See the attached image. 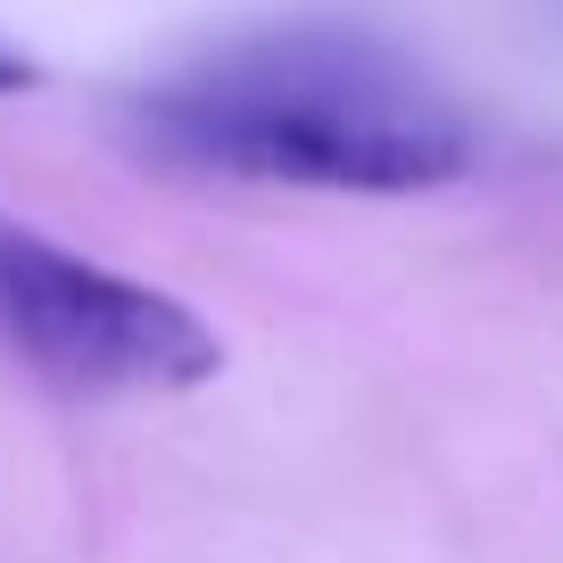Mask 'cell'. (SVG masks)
Segmentation results:
<instances>
[{
	"mask_svg": "<svg viewBox=\"0 0 563 563\" xmlns=\"http://www.w3.org/2000/svg\"><path fill=\"white\" fill-rule=\"evenodd\" d=\"M133 141L183 175L415 199L464 183L481 133L431 67L356 25H265L141 84Z\"/></svg>",
	"mask_w": 563,
	"mask_h": 563,
	"instance_id": "6da1fadb",
	"label": "cell"
},
{
	"mask_svg": "<svg viewBox=\"0 0 563 563\" xmlns=\"http://www.w3.org/2000/svg\"><path fill=\"white\" fill-rule=\"evenodd\" d=\"M0 356H18L67 389L166 398V389L216 382L224 340L175 290L117 274V265L0 216Z\"/></svg>",
	"mask_w": 563,
	"mask_h": 563,
	"instance_id": "7a4b0ae2",
	"label": "cell"
},
{
	"mask_svg": "<svg viewBox=\"0 0 563 563\" xmlns=\"http://www.w3.org/2000/svg\"><path fill=\"white\" fill-rule=\"evenodd\" d=\"M34 75H42V67H34V58L18 51V42H0V91H25Z\"/></svg>",
	"mask_w": 563,
	"mask_h": 563,
	"instance_id": "3957f363",
	"label": "cell"
}]
</instances>
